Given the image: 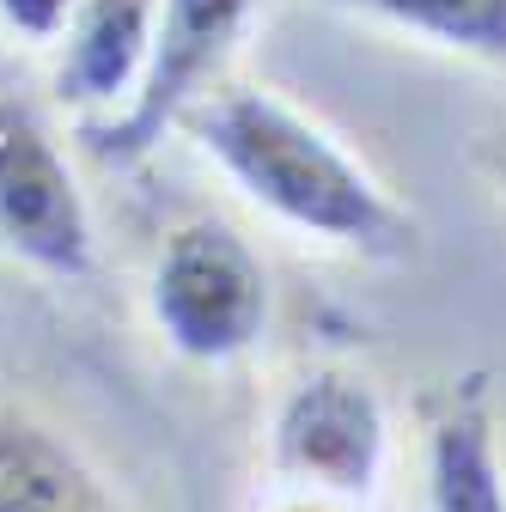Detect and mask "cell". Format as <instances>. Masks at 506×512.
I'll return each mask as SVG.
<instances>
[{"label":"cell","mask_w":506,"mask_h":512,"mask_svg":"<svg viewBox=\"0 0 506 512\" xmlns=\"http://www.w3.org/2000/svg\"><path fill=\"white\" fill-rule=\"evenodd\" d=\"M147 311L177 360L226 366L263 342L275 293H269V269L250 250V238L202 214V220H183L165 232L153 275H147Z\"/></svg>","instance_id":"obj_2"},{"label":"cell","mask_w":506,"mask_h":512,"mask_svg":"<svg viewBox=\"0 0 506 512\" xmlns=\"http://www.w3.org/2000/svg\"><path fill=\"white\" fill-rule=\"evenodd\" d=\"M427 512H506V458L482 391H452L427 421L421 445Z\"/></svg>","instance_id":"obj_8"},{"label":"cell","mask_w":506,"mask_h":512,"mask_svg":"<svg viewBox=\"0 0 506 512\" xmlns=\"http://www.w3.org/2000/svg\"><path fill=\"white\" fill-rule=\"evenodd\" d=\"M159 13L165 0H80L68 37H61V68H55L61 98L92 110V122L116 116L147 74Z\"/></svg>","instance_id":"obj_6"},{"label":"cell","mask_w":506,"mask_h":512,"mask_svg":"<svg viewBox=\"0 0 506 512\" xmlns=\"http://www.w3.org/2000/svg\"><path fill=\"white\" fill-rule=\"evenodd\" d=\"M0 512H129L49 421L0 403Z\"/></svg>","instance_id":"obj_7"},{"label":"cell","mask_w":506,"mask_h":512,"mask_svg":"<svg viewBox=\"0 0 506 512\" xmlns=\"http://www.w3.org/2000/svg\"><path fill=\"white\" fill-rule=\"evenodd\" d=\"M196 147L232 177L244 202H257L281 226L324 238L336 250L397 263L415 250L421 220L378 183L330 128L269 86H220L189 110Z\"/></svg>","instance_id":"obj_1"},{"label":"cell","mask_w":506,"mask_h":512,"mask_svg":"<svg viewBox=\"0 0 506 512\" xmlns=\"http://www.w3.org/2000/svg\"><path fill=\"white\" fill-rule=\"evenodd\" d=\"M0 250L55 281H86L98 263L86 189L49 122L19 98H0Z\"/></svg>","instance_id":"obj_5"},{"label":"cell","mask_w":506,"mask_h":512,"mask_svg":"<svg viewBox=\"0 0 506 512\" xmlns=\"http://www.w3.org/2000/svg\"><path fill=\"white\" fill-rule=\"evenodd\" d=\"M80 13V0H0V25L19 43H61Z\"/></svg>","instance_id":"obj_10"},{"label":"cell","mask_w":506,"mask_h":512,"mask_svg":"<svg viewBox=\"0 0 506 512\" xmlns=\"http://www.w3.org/2000/svg\"><path fill=\"white\" fill-rule=\"evenodd\" d=\"M324 7L378 19L391 31H409L421 43L458 49L470 61L506 68V0H324Z\"/></svg>","instance_id":"obj_9"},{"label":"cell","mask_w":506,"mask_h":512,"mask_svg":"<svg viewBox=\"0 0 506 512\" xmlns=\"http://www.w3.org/2000/svg\"><path fill=\"white\" fill-rule=\"evenodd\" d=\"M250 19H257V0H165L135 98L104 122H86V153L98 165H141L214 92Z\"/></svg>","instance_id":"obj_4"},{"label":"cell","mask_w":506,"mask_h":512,"mask_svg":"<svg viewBox=\"0 0 506 512\" xmlns=\"http://www.w3.org/2000/svg\"><path fill=\"white\" fill-rule=\"evenodd\" d=\"M385 458H391V421L360 372L318 366L293 378L287 397L275 403L269 421L275 488L360 512L385 482Z\"/></svg>","instance_id":"obj_3"},{"label":"cell","mask_w":506,"mask_h":512,"mask_svg":"<svg viewBox=\"0 0 506 512\" xmlns=\"http://www.w3.org/2000/svg\"><path fill=\"white\" fill-rule=\"evenodd\" d=\"M500 159H506V135H500Z\"/></svg>","instance_id":"obj_11"}]
</instances>
